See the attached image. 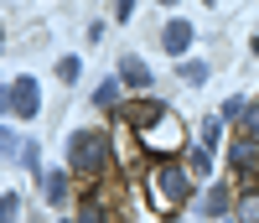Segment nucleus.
<instances>
[{
    "instance_id": "9",
    "label": "nucleus",
    "mask_w": 259,
    "mask_h": 223,
    "mask_svg": "<svg viewBox=\"0 0 259 223\" xmlns=\"http://www.w3.org/2000/svg\"><path fill=\"white\" fill-rule=\"evenodd\" d=\"M202 213H207V218H223V213H228V187H207Z\"/></svg>"
},
{
    "instance_id": "4",
    "label": "nucleus",
    "mask_w": 259,
    "mask_h": 223,
    "mask_svg": "<svg viewBox=\"0 0 259 223\" xmlns=\"http://www.w3.org/2000/svg\"><path fill=\"white\" fill-rule=\"evenodd\" d=\"M228 161H233V176H239V182H259V140H233Z\"/></svg>"
},
{
    "instance_id": "14",
    "label": "nucleus",
    "mask_w": 259,
    "mask_h": 223,
    "mask_svg": "<svg viewBox=\"0 0 259 223\" xmlns=\"http://www.w3.org/2000/svg\"><path fill=\"white\" fill-rule=\"evenodd\" d=\"M182 78H187V83H207V62H202V57L182 62Z\"/></svg>"
},
{
    "instance_id": "21",
    "label": "nucleus",
    "mask_w": 259,
    "mask_h": 223,
    "mask_svg": "<svg viewBox=\"0 0 259 223\" xmlns=\"http://www.w3.org/2000/svg\"><path fill=\"white\" fill-rule=\"evenodd\" d=\"M62 223H68V218H62Z\"/></svg>"
},
{
    "instance_id": "13",
    "label": "nucleus",
    "mask_w": 259,
    "mask_h": 223,
    "mask_svg": "<svg viewBox=\"0 0 259 223\" xmlns=\"http://www.w3.org/2000/svg\"><path fill=\"white\" fill-rule=\"evenodd\" d=\"M239 223H259V187H254L244 203H239Z\"/></svg>"
},
{
    "instance_id": "17",
    "label": "nucleus",
    "mask_w": 259,
    "mask_h": 223,
    "mask_svg": "<svg viewBox=\"0 0 259 223\" xmlns=\"http://www.w3.org/2000/svg\"><path fill=\"white\" fill-rule=\"evenodd\" d=\"M78 68H83L78 57H62V62H57V78H62V83H78Z\"/></svg>"
},
{
    "instance_id": "22",
    "label": "nucleus",
    "mask_w": 259,
    "mask_h": 223,
    "mask_svg": "<svg viewBox=\"0 0 259 223\" xmlns=\"http://www.w3.org/2000/svg\"><path fill=\"white\" fill-rule=\"evenodd\" d=\"M171 223H177V218H171Z\"/></svg>"
},
{
    "instance_id": "18",
    "label": "nucleus",
    "mask_w": 259,
    "mask_h": 223,
    "mask_svg": "<svg viewBox=\"0 0 259 223\" xmlns=\"http://www.w3.org/2000/svg\"><path fill=\"white\" fill-rule=\"evenodd\" d=\"M11 151H21V145H16V135H11V130H0V156H11Z\"/></svg>"
},
{
    "instance_id": "6",
    "label": "nucleus",
    "mask_w": 259,
    "mask_h": 223,
    "mask_svg": "<svg viewBox=\"0 0 259 223\" xmlns=\"http://www.w3.org/2000/svg\"><path fill=\"white\" fill-rule=\"evenodd\" d=\"M161 115H166V109H161V104H145V99H140V104H119V120H124V125H135V130L156 125Z\"/></svg>"
},
{
    "instance_id": "3",
    "label": "nucleus",
    "mask_w": 259,
    "mask_h": 223,
    "mask_svg": "<svg viewBox=\"0 0 259 223\" xmlns=\"http://www.w3.org/2000/svg\"><path fill=\"white\" fill-rule=\"evenodd\" d=\"M140 145H145L150 156H177V151L187 145V125H182V120L166 109L156 125H145V130H140Z\"/></svg>"
},
{
    "instance_id": "7",
    "label": "nucleus",
    "mask_w": 259,
    "mask_h": 223,
    "mask_svg": "<svg viewBox=\"0 0 259 223\" xmlns=\"http://www.w3.org/2000/svg\"><path fill=\"white\" fill-rule=\"evenodd\" d=\"M161 47H166V52H177V57H182V52L192 47V26H187V21H171V26L161 31Z\"/></svg>"
},
{
    "instance_id": "10",
    "label": "nucleus",
    "mask_w": 259,
    "mask_h": 223,
    "mask_svg": "<svg viewBox=\"0 0 259 223\" xmlns=\"http://www.w3.org/2000/svg\"><path fill=\"white\" fill-rule=\"evenodd\" d=\"M47 203H68V171H52L47 176Z\"/></svg>"
},
{
    "instance_id": "15",
    "label": "nucleus",
    "mask_w": 259,
    "mask_h": 223,
    "mask_svg": "<svg viewBox=\"0 0 259 223\" xmlns=\"http://www.w3.org/2000/svg\"><path fill=\"white\" fill-rule=\"evenodd\" d=\"M182 166H187V171H192V176H197V182H202V176H207V166H212V161H207V151H192V156H187Z\"/></svg>"
},
{
    "instance_id": "11",
    "label": "nucleus",
    "mask_w": 259,
    "mask_h": 223,
    "mask_svg": "<svg viewBox=\"0 0 259 223\" xmlns=\"http://www.w3.org/2000/svg\"><path fill=\"white\" fill-rule=\"evenodd\" d=\"M94 104H99V109H119V83L109 78V83H104L99 94H94Z\"/></svg>"
},
{
    "instance_id": "20",
    "label": "nucleus",
    "mask_w": 259,
    "mask_h": 223,
    "mask_svg": "<svg viewBox=\"0 0 259 223\" xmlns=\"http://www.w3.org/2000/svg\"><path fill=\"white\" fill-rule=\"evenodd\" d=\"M161 6H177V0H161Z\"/></svg>"
},
{
    "instance_id": "5",
    "label": "nucleus",
    "mask_w": 259,
    "mask_h": 223,
    "mask_svg": "<svg viewBox=\"0 0 259 223\" xmlns=\"http://www.w3.org/2000/svg\"><path fill=\"white\" fill-rule=\"evenodd\" d=\"M11 109H16V115H36V109H41V88H36V78H16V88H11Z\"/></svg>"
},
{
    "instance_id": "16",
    "label": "nucleus",
    "mask_w": 259,
    "mask_h": 223,
    "mask_svg": "<svg viewBox=\"0 0 259 223\" xmlns=\"http://www.w3.org/2000/svg\"><path fill=\"white\" fill-rule=\"evenodd\" d=\"M16 218H21V197L6 192V197H0V223H16Z\"/></svg>"
},
{
    "instance_id": "12",
    "label": "nucleus",
    "mask_w": 259,
    "mask_h": 223,
    "mask_svg": "<svg viewBox=\"0 0 259 223\" xmlns=\"http://www.w3.org/2000/svg\"><path fill=\"white\" fill-rule=\"evenodd\" d=\"M239 130H244V140H259V104H249V109H244Z\"/></svg>"
},
{
    "instance_id": "1",
    "label": "nucleus",
    "mask_w": 259,
    "mask_h": 223,
    "mask_svg": "<svg viewBox=\"0 0 259 223\" xmlns=\"http://www.w3.org/2000/svg\"><path fill=\"white\" fill-rule=\"evenodd\" d=\"M192 182H197V176H192L182 161H156L150 166V203H156L161 213H177L192 197Z\"/></svg>"
},
{
    "instance_id": "19",
    "label": "nucleus",
    "mask_w": 259,
    "mask_h": 223,
    "mask_svg": "<svg viewBox=\"0 0 259 223\" xmlns=\"http://www.w3.org/2000/svg\"><path fill=\"white\" fill-rule=\"evenodd\" d=\"M6 109H11V94H0V115H6Z\"/></svg>"
},
{
    "instance_id": "2",
    "label": "nucleus",
    "mask_w": 259,
    "mask_h": 223,
    "mask_svg": "<svg viewBox=\"0 0 259 223\" xmlns=\"http://www.w3.org/2000/svg\"><path fill=\"white\" fill-rule=\"evenodd\" d=\"M68 161L83 176H99L109 166V130H73L68 135Z\"/></svg>"
},
{
    "instance_id": "8",
    "label": "nucleus",
    "mask_w": 259,
    "mask_h": 223,
    "mask_svg": "<svg viewBox=\"0 0 259 223\" xmlns=\"http://www.w3.org/2000/svg\"><path fill=\"white\" fill-rule=\"evenodd\" d=\"M119 78H124L130 88H150V68H145L140 57H124V62H119Z\"/></svg>"
}]
</instances>
